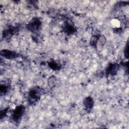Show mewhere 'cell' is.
<instances>
[{
    "label": "cell",
    "instance_id": "6da1fadb",
    "mask_svg": "<svg viewBox=\"0 0 129 129\" xmlns=\"http://www.w3.org/2000/svg\"><path fill=\"white\" fill-rule=\"evenodd\" d=\"M25 112V107L22 105L17 106L11 114V119L15 123H18L21 119Z\"/></svg>",
    "mask_w": 129,
    "mask_h": 129
},
{
    "label": "cell",
    "instance_id": "7a4b0ae2",
    "mask_svg": "<svg viewBox=\"0 0 129 129\" xmlns=\"http://www.w3.org/2000/svg\"><path fill=\"white\" fill-rule=\"evenodd\" d=\"M41 26V22L37 18H34L27 25V29L33 33L38 32Z\"/></svg>",
    "mask_w": 129,
    "mask_h": 129
},
{
    "label": "cell",
    "instance_id": "3957f363",
    "mask_svg": "<svg viewBox=\"0 0 129 129\" xmlns=\"http://www.w3.org/2000/svg\"><path fill=\"white\" fill-rule=\"evenodd\" d=\"M43 93L42 89L39 87H34L29 91L28 95L31 100L35 101L40 98Z\"/></svg>",
    "mask_w": 129,
    "mask_h": 129
},
{
    "label": "cell",
    "instance_id": "277c9868",
    "mask_svg": "<svg viewBox=\"0 0 129 129\" xmlns=\"http://www.w3.org/2000/svg\"><path fill=\"white\" fill-rule=\"evenodd\" d=\"M1 54L7 59H13L18 56V54L16 52L8 49H3L1 50Z\"/></svg>",
    "mask_w": 129,
    "mask_h": 129
},
{
    "label": "cell",
    "instance_id": "5b68a950",
    "mask_svg": "<svg viewBox=\"0 0 129 129\" xmlns=\"http://www.w3.org/2000/svg\"><path fill=\"white\" fill-rule=\"evenodd\" d=\"M119 68V64L117 63H110L106 68V73L109 75H114L118 72Z\"/></svg>",
    "mask_w": 129,
    "mask_h": 129
},
{
    "label": "cell",
    "instance_id": "8992f818",
    "mask_svg": "<svg viewBox=\"0 0 129 129\" xmlns=\"http://www.w3.org/2000/svg\"><path fill=\"white\" fill-rule=\"evenodd\" d=\"M64 31L68 34L74 33L76 31L75 27L70 23H66L63 26Z\"/></svg>",
    "mask_w": 129,
    "mask_h": 129
},
{
    "label": "cell",
    "instance_id": "52a82bcc",
    "mask_svg": "<svg viewBox=\"0 0 129 129\" xmlns=\"http://www.w3.org/2000/svg\"><path fill=\"white\" fill-rule=\"evenodd\" d=\"M83 104L86 109H91L94 105L93 99L90 96L85 97L83 100Z\"/></svg>",
    "mask_w": 129,
    "mask_h": 129
},
{
    "label": "cell",
    "instance_id": "ba28073f",
    "mask_svg": "<svg viewBox=\"0 0 129 129\" xmlns=\"http://www.w3.org/2000/svg\"><path fill=\"white\" fill-rule=\"evenodd\" d=\"M100 36V35L98 34H93L90 39V45L95 48L97 47V43H98V41Z\"/></svg>",
    "mask_w": 129,
    "mask_h": 129
},
{
    "label": "cell",
    "instance_id": "9c48e42d",
    "mask_svg": "<svg viewBox=\"0 0 129 129\" xmlns=\"http://www.w3.org/2000/svg\"><path fill=\"white\" fill-rule=\"evenodd\" d=\"M56 79L54 76H51L48 80V85L50 88H53L55 86Z\"/></svg>",
    "mask_w": 129,
    "mask_h": 129
},
{
    "label": "cell",
    "instance_id": "30bf717a",
    "mask_svg": "<svg viewBox=\"0 0 129 129\" xmlns=\"http://www.w3.org/2000/svg\"><path fill=\"white\" fill-rule=\"evenodd\" d=\"M7 84H1L0 86L1 94H5L9 90V86Z\"/></svg>",
    "mask_w": 129,
    "mask_h": 129
},
{
    "label": "cell",
    "instance_id": "8fae6325",
    "mask_svg": "<svg viewBox=\"0 0 129 129\" xmlns=\"http://www.w3.org/2000/svg\"><path fill=\"white\" fill-rule=\"evenodd\" d=\"M49 67L54 70H56L60 68V65L57 62L53 60L48 62Z\"/></svg>",
    "mask_w": 129,
    "mask_h": 129
},
{
    "label": "cell",
    "instance_id": "7c38bea8",
    "mask_svg": "<svg viewBox=\"0 0 129 129\" xmlns=\"http://www.w3.org/2000/svg\"><path fill=\"white\" fill-rule=\"evenodd\" d=\"M8 110H9V108H6L4 109V110H1V119L3 117H4V116H6V114L8 112Z\"/></svg>",
    "mask_w": 129,
    "mask_h": 129
}]
</instances>
